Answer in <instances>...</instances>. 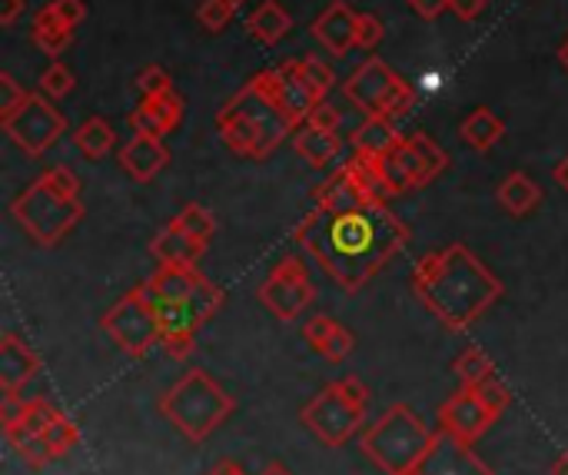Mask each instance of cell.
Returning <instances> with one entry per match:
<instances>
[{
	"label": "cell",
	"mask_w": 568,
	"mask_h": 475,
	"mask_svg": "<svg viewBox=\"0 0 568 475\" xmlns=\"http://www.w3.org/2000/svg\"><path fill=\"white\" fill-rule=\"evenodd\" d=\"M293 236L346 293H359L406 250L409 226L386 203L343 213L316 206L296 223Z\"/></svg>",
	"instance_id": "cell-1"
},
{
	"label": "cell",
	"mask_w": 568,
	"mask_h": 475,
	"mask_svg": "<svg viewBox=\"0 0 568 475\" xmlns=\"http://www.w3.org/2000/svg\"><path fill=\"white\" fill-rule=\"evenodd\" d=\"M413 290L419 303L453 333L473 330L503 296L499 276L466 243L426 253L413 270Z\"/></svg>",
	"instance_id": "cell-2"
},
{
	"label": "cell",
	"mask_w": 568,
	"mask_h": 475,
	"mask_svg": "<svg viewBox=\"0 0 568 475\" xmlns=\"http://www.w3.org/2000/svg\"><path fill=\"white\" fill-rule=\"evenodd\" d=\"M216 127L223 143L250 160H266L300 123L286 113L280 100V70L256 73L220 113Z\"/></svg>",
	"instance_id": "cell-3"
},
{
	"label": "cell",
	"mask_w": 568,
	"mask_h": 475,
	"mask_svg": "<svg viewBox=\"0 0 568 475\" xmlns=\"http://www.w3.org/2000/svg\"><path fill=\"white\" fill-rule=\"evenodd\" d=\"M233 396L206 370L183 373L160 396V416L190 443H206L233 416Z\"/></svg>",
	"instance_id": "cell-4"
},
{
	"label": "cell",
	"mask_w": 568,
	"mask_h": 475,
	"mask_svg": "<svg viewBox=\"0 0 568 475\" xmlns=\"http://www.w3.org/2000/svg\"><path fill=\"white\" fill-rule=\"evenodd\" d=\"M436 429H429L406 403H393L373 426L363 429V456L386 475H409L426 449L433 446Z\"/></svg>",
	"instance_id": "cell-5"
},
{
	"label": "cell",
	"mask_w": 568,
	"mask_h": 475,
	"mask_svg": "<svg viewBox=\"0 0 568 475\" xmlns=\"http://www.w3.org/2000/svg\"><path fill=\"white\" fill-rule=\"evenodd\" d=\"M366 403H369L366 383L356 376H346L320 390L303 406L300 420L326 449H343L366 426Z\"/></svg>",
	"instance_id": "cell-6"
},
{
	"label": "cell",
	"mask_w": 568,
	"mask_h": 475,
	"mask_svg": "<svg viewBox=\"0 0 568 475\" xmlns=\"http://www.w3.org/2000/svg\"><path fill=\"white\" fill-rule=\"evenodd\" d=\"M10 213H13L17 226L37 246H57L83 220V203H80V196H67V193L53 190L40 176L10 203Z\"/></svg>",
	"instance_id": "cell-7"
},
{
	"label": "cell",
	"mask_w": 568,
	"mask_h": 475,
	"mask_svg": "<svg viewBox=\"0 0 568 475\" xmlns=\"http://www.w3.org/2000/svg\"><path fill=\"white\" fill-rule=\"evenodd\" d=\"M100 330L133 360H143L153 346L163 343L160 336V316L156 303L150 300L146 286H133L126 296H120L100 320Z\"/></svg>",
	"instance_id": "cell-8"
},
{
	"label": "cell",
	"mask_w": 568,
	"mask_h": 475,
	"mask_svg": "<svg viewBox=\"0 0 568 475\" xmlns=\"http://www.w3.org/2000/svg\"><path fill=\"white\" fill-rule=\"evenodd\" d=\"M383 166H386L389 190L396 196V193H406V190L429 186L449 166V156H446V150L433 137L413 133L389 156H383Z\"/></svg>",
	"instance_id": "cell-9"
},
{
	"label": "cell",
	"mask_w": 568,
	"mask_h": 475,
	"mask_svg": "<svg viewBox=\"0 0 568 475\" xmlns=\"http://www.w3.org/2000/svg\"><path fill=\"white\" fill-rule=\"evenodd\" d=\"M3 130L27 156H40L60 140L67 120L47 93H27L20 110L10 120H3Z\"/></svg>",
	"instance_id": "cell-10"
},
{
	"label": "cell",
	"mask_w": 568,
	"mask_h": 475,
	"mask_svg": "<svg viewBox=\"0 0 568 475\" xmlns=\"http://www.w3.org/2000/svg\"><path fill=\"white\" fill-rule=\"evenodd\" d=\"M496 413L486 406V400L479 396V390L473 386H463L456 390L443 406H439V429L456 436L459 443H469L476 446L493 426H496Z\"/></svg>",
	"instance_id": "cell-11"
},
{
	"label": "cell",
	"mask_w": 568,
	"mask_h": 475,
	"mask_svg": "<svg viewBox=\"0 0 568 475\" xmlns=\"http://www.w3.org/2000/svg\"><path fill=\"white\" fill-rule=\"evenodd\" d=\"M399 73H393V67L386 63V60H379V57H369V60H363L353 73H349V80L343 83V93H346V100L356 107V110H363L366 117H379L383 113V107H386V100L393 97V90L399 87Z\"/></svg>",
	"instance_id": "cell-12"
},
{
	"label": "cell",
	"mask_w": 568,
	"mask_h": 475,
	"mask_svg": "<svg viewBox=\"0 0 568 475\" xmlns=\"http://www.w3.org/2000/svg\"><path fill=\"white\" fill-rule=\"evenodd\" d=\"M409 475H496L493 466L469 446L459 443L456 436L436 429L433 446L426 449V456L419 459V466Z\"/></svg>",
	"instance_id": "cell-13"
},
{
	"label": "cell",
	"mask_w": 568,
	"mask_h": 475,
	"mask_svg": "<svg viewBox=\"0 0 568 475\" xmlns=\"http://www.w3.org/2000/svg\"><path fill=\"white\" fill-rule=\"evenodd\" d=\"M356 27H359V13L346 3V0H333L316 20H313V37L320 40V47H326L333 57H346L356 47Z\"/></svg>",
	"instance_id": "cell-14"
},
{
	"label": "cell",
	"mask_w": 568,
	"mask_h": 475,
	"mask_svg": "<svg viewBox=\"0 0 568 475\" xmlns=\"http://www.w3.org/2000/svg\"><path fill=\"white\" fill-rule=\"evenodd\" d=\"M313 283L310 280H283V276H273L260 286V303L283 323H293L310 303H313Z\"/></svg>",
	"instance_id": "cell-15"
},
{
	"label": "cell",
	"mask_w": 568,
	"mask_h": 475,
	"mask_svg": "<svg viewBox=\"0 0 568 475\" xmlns=\"http://www.w3.org/2000/svg\"><path fill=\"white\" fill-rule=\"evenodd\" d=\"M313 203L320 210H333V213H343V210H359L366 203H383V200H373L369 190L356 180V173L349 166H339L333 176H326L316 190H313Z\"/></svg>",
	"instance_id": "cell-16"
},
{
	"label": "cell",
	"mask_w": 568,
	"mask_h": 475,
	"mask_svg": "<svg viewBox=\"0 0 568 475\" xmlns=\"http://www.w3.org/2000/svg\"><path fill=\"white\" fill-rule=\"evenodd\" d=\"M40 356L13 333L0 336V390L3 393H20L37 373H40Z\"/></svg>",
	"instance_id": "cell-17"
},
{
	"label": "cell",
	"mask_w": 568,
	"mask_h": 475,
	"mask_svg": "<svg viewBox=\"0 0 568 475\" xmlns=\"http://www.w3.org/2000/svg\"><path fill=\"white\" fill-rule=\"evenodd\" d=\"M206 276L196 266H156V273L143 283L153 303H190Z\"/></svg>",
	"instance_id": "cell-18"
},
{
	"label": "cell",
	"mask_w": 568,
	"mask_h": 475,
	"mask_svg": "<svg viewBox=\"0 0 568 475\" xmlns=\"http://www.w3.org/2000/svg\"><path fill=\"white\" fill-rule=\"evenodd\" d=\"M183 120V100L180 93H160V97H143V103L130 113V127L146 137H166L176 123Z\"/></svg>",
	"instance_id": "cell-19"
},
{
	"label": "cell",
	"mask_w": 568,
	"mask_h": 475,
	"mask_svg": "<svg viewBox=\"0 0 568 475\" xmlns=\"http://www.w3.org/2000/svg\"><path fill=\"white\" fill-rule=\"evenodd\" d=\"M166 163H170V150L163 146L160 137L133 133V140L120 150V166H123V173L133 176L136 183H150Z\"/></svg>",
	"instance_id": "cell-20"
},
{
	"label": "cell",
	"mask_w": 568,
	"mask_h": 475,
	"mask_svg": "<svg viewBox=\"0 0 568 475\" xmlns=\"http://www.w3.org/2000/svg\"><path fill=\"white\" fill-rule=\"evenodd\" d=\"M206 243L186 236L180 226L166 223L153 240H150V256L160 263V266H196V260L203 256Z\"/></svg>",
	"instance_id": "cell-21"
},
{
	"label": "cell",
	"mask_w": 568,
	"mask_h": 475,
	"mask_svg": "<svg viewBox=\"0 0 568 475\" xmlns=\"http://www.w3.org/2000/svg\"><path fill=\"white\" fill-rule=\"evenodd\" d=\"M406 137H399L396 123L386 117H366L356 133H353V150L356 153H369V156H389Z\"/></svg>",
	"instance_id": "cell-22"
},
{
	"label": "cell",
	"mask_w": 568,
	"mask_h": 475,
	"mask_svg": "<svg viewBox=\"0 0 568 475\" xmlns=\"http://www.w3.org/2000/svg\"><path fill=\"white\" fill-rule=\"evenodd\" d=\"M496 200L499 206L509 213V216H529L539 203H542V186L526 176V173H509L499 190H496Z\"/></svg>",
	"instance_id": "cell-23"
},
{
	"label": "cell",
	"mask_w": 568,
	"mask_h": 475,
	"mask_svg": "<svg viewBox=\"0 0 568 475\" xmlns=\"http://www.w3.org/2000/svg\"><path fill=\"white\" fill-rule=\"evenodd\" d=\"M30 37H33V43L50 57V60H57L63 50H67V43H70V37H73V30L57 17V10L47 3V7H40L37 13H33V23H30Z\"/></svg>",
	"instance_id": "cell-24"
},
{
	"label": "cell",
	"mask_w": 568,
	"mask_h": 475,
	"mask_svg": "<svg viewBox=\"0 0 568 475\" xmlns=\"http://www.w3.org/2000/svg\"><path fill=\"white\" fill-rule=\"evenodd\" d=\"M290 27H293V17H290L276 0L260 3V7L246 17V30H250V37H253V40H260V43H266V47L280 43V40L290 33Z\"/></svg>",
	"instance_id": "cell-25"
},
{
	"label": "cell",
	"mask_w": 568,
	"mask_h": 475,
	"mask_svg": "<svg viewBox=\"0 0 568 475\" xmlns=\"http://www.w3.org/2000/svg\"><path fill=\"white\" fill-rule=\"evenodd\" d=\"M503 133H506V123H503L489 107L473 110V113L463 120V127H459V137H463L473 150H479V153L493 150V146L503 140Z\"/></svg>",
	"instance_id": "cell-26"
},
{
	"label": "cell",
	"mask_w": 568,
	"mask_h": 475,
	"mask_svg": "<svg viewBox=\"0 0 568 475\" xmlns=\"http://www.w3.org/2000/svg\"><path fill=\"white\" fill-rule=\"evenodd\" d=\"M276 70H280V100H283L286 113H290L296 123H306V117H310V110H313L316 97H313V93H310V87L300 80L296 63H280Z\"/></svg>",
	"instance_id": "cell-27"
},
{
	"label": "cell",
	"mask_w": 568,
	"mask_h": 475,
	"mask_svg": "<svg viewBox=\"0 0 568 475\" xmlns=\"http://www.w3.org/2000/svg\"><path fill=\"white\" fill-rule=\"evenodd\" d=\"M343 140L336 133H323V130H313V127H300L293 133V150L310 163V166H326L329 160H336Z\"/></svg>",
	"instance_id": "cell-28"
},
{
	"label": "cell",
	"mask_w": 568,
	"mask_h": 475,
	"mask_svg": "<svg viewBox=\"0 0 568 475\" xmlns=\"http://www.w3.org/2000/svg\"><path fill=\"white\" fill-rule=\"evenodd\" d=\"M113 143H116V133H113V127H110L103 117L83 120V123L77 127V133H73V146H77L87 160H103V156L113 150Z\"/></svg>",
	"instance_id": "cell-29"
},
{
	"label": "cell",
	"mask_w": 568,
	"mask_h": 475,
	"mask_svg": "<svg viewBox=\"0 0 568 475\" xmlns=\"http://www.w3.org/2000/svg\"><path fill=\"white\" fill-rule=\"evenodd\" d=\"M353 173H356V180L369 190V196L373 200H383L386 203V196H393V190H389V180H386V166H383V156H369V153H353V160L346 163Z\"/></svg>",
	"instance_id": "cell-30"
},
{
	"label": "cell",
	"mask_w": 568,
	"mask_h": 475,
	"mask_svg": "<svg viewBox=\"0 0 568 475\" xmlns=\"http://www.w3.org/2000/svg\"><path fill=\"white\" fill-rule=\"evenodd\" d=\"M3 439L13 446V453L20 456V463H23L27 469H43L47 463H53V453H50L47 439H43V436H37V433L3 429Z\"/></svg>",
	"instance_id": "cell-31"
},
{
	"label": "cell",
	"mask_w": 568,
	"mask_h": 475,
	"mask_svg": "<svg viewBox=\"0 0 568 475\" xmlns=\"http://www.w3.org/2000/svg\"><path fill=\"white\" fill-rule=\"evenodd\" d=\"M453 373L459 376V383L463 386H483L489 376H496V363L489 360V353H483L479 346H469L459 360H456V366H453Z\"/></svg>",
	"instance_id": "cell-32"
},
{
	"label": "cell",
	"mask_w": 568,
	"mask_h": 475,
	"mask_svg": "<svg viewBox=\"0 0 568 475\" xmlns=\"http://www.w3.org/2000/svg\"><path fill=\"white\" fill-rule=\"evenodd\" d=\"M170 223L180 226L186 236H193V240H200V243H210L213 233H216V220H213V213H210L203 203H186Z\"/></svg>",
	"instance_id": "cell-33"
},
{
	"label": "cell",
	"mask_w": 568,
	"mask_h": 475,
	"mask_svg": "<svg viewBox=\"0 0 568 475\" xmlns=\"http://www.w3.org/2000/svg\"><path fill=\"white\" fill-rule=\"evenodd\" d=\"M296 70H300V80L310 87V93H313L316 100H326V93L336 87V73H333V67H329V63H323L320 57H303V60L296 63Z\"/></svg>",
	"instance_id": "cell-34"
},
{
	"label": "cell",
	"mask_w": 568,
	"mask_h": 475,
	"mask_svg": "<svg viewBox=\"0 0 568 475\" xmlns=\"http://www.w3.org/2000/svg\"><path fill=\"white\" fill-rule=\"evenodd\" d=\"M43 439H47L53 459H63V456H70V449L80 443V429H77V423H73L67 413H60V416L43 429Z\"/></svg>",
	"instance_id": "cell-35"
},
{
	"label": "cell",
	"mask_w": 568,
	"mask_h": 475,
	"mask_svg": "<svg viewBox=\"0 0 568 475\" xmlns=\"http://www.w3.org/2000/svg\"><path fill=\"white\" fill-rule=\"evenodd\" d=\"M57 416H60V410H57L50 400H30L23 423H20V426H10V429H23V433H37V436H43V429H47Z\"/></svg>",
	"instance_id": "cell-36"
},
{
	"label": "cell",
	"mask_w": 568,
	"mask_h": 475,
	"mask_svg": "<svg viewBox=\"0 0 568 475\" xmlns=\"http://www.w3.org/2000/svg\"><path fill=\"white\" fill-rule=\"evenodd\" d=\"M73 90V73H70V67H63V63H50L43 73H40V93H47L50 100H60V97H67Z\"/></svg>",
	"instance_id": "cell-37"
},
{
	"label": "cell",
	"mask_w": 568,
	"mask_h": 475,
	"mask_svg": "<svg viewBox=\"0 0 568 475\" xmlns=\"http://www.w3.org/2000/svg\"><path fill=\"white\" fill-rule=\"evenodd\" d=\"M233 10H236L233 0H203L200 10H196V17H200V23H203L210 33H220V30L233 20Z\"/></svg>",
	"instance_id": "cell-38"
},
{
	"label": "cell",
	"mask_w": 568,
	"mask_h": 475,
	"mask_svg": "<svg viewBox=\"0 0 568 475\" xmlns=\"http://www.w3.org/2000/svg\"><path fill=\"white\" fill-rule=\"evenodd\" d=\"M23 100H27V90L10 73H0V123L10 120L20 110Z\"/></svg>",
	"instance_id": "cell-39"
},
{
	"label": "cell",
	"mask_w": 568,
	"mask_h": 475,
	"mask_svg": "<svg viewBox=\"0 0 568 475\" xmlns=\"http://www.w3.org/2000/svg\"><path fill=\"white\" fill-rule=\"evenodd\" d=\"M136 90L143 93V97H160V93H170L173 90V80H170V73L163 70V67H146V70H140V77H136Z\"/></svg>",
	"instance_id": "cell-40"
},
{
	"label": "cell",
	"mask_w": 568,
	"mask_h": 475,
	"mask_svg": "<svg viewBox=\"0 0 568 475\" xmlns=\"http://www.w3.org/2000/svg\"><path fill=\"white\" fill-rule=\"evenodd\" d=\"M479 390V396L486 400V406L496 413V416H503L506 410H509V403H513V393H509V386L499 380V376H489L483 386H476Z\"/></svg>",
	"instance_id": "cell-41"
},
{
	"label": "cell",
	"mask_w": 568,
	"mask_h": 475,
	"mask_svg": "<svg viewBox=\"0 0 568 475\" xmlns=\"http://www.w3.org/2000/svg\"><path fill=\"white\" fill-rule=\"evenodd\" d=\"M339 123H343V117H339V110L329 100H316L313 110H310V117H306V127L323 130V133H336Z\"/></svg>",
	"instance_id": "cell-42"
},
{
	"label": "cell",
	"mask_w": 568,
	"mask_h": 475,
	"mask_svg": "<svg viewBox=\"0 0 568 475\" xmlns=\"http://www.w3.org/2000/svg\"><path fill=\"white\" fill-rule=\"evenodd\" d=\"M353 346H356V336H353L346 326H336L333 336L326 340V346L320 350V356H326L329 363H343V360L353 353Z\"/></svg>",
	"instance_id": "cell-43"
},
{
	"label": "cell",
	"mask_w": 568,
	"mask_h": 475,
	"mask_svg": "<svg viewBox=\"0 0 568 475\" xmlns=\"http://www.w3.org/2000/svg\"><path fill=\"white\" fill-rule=\"evenodd\" d=\"M383 20L373 17V13H359V27H356V47L363 50H376L379 40H383Z\"/></svg>",
	"instance_id": "cell-44"
},
{
	"label": "cell",
	"mask_w": 568,
	"mask_h": 475,
	"mask_svg": "<svg viewBox=\"0 0 568 475\" xmlns=\"http://www.w3.org/2000/svg\"><path fill=\"white\" fill-rule=\"evenodd\" d=\"M336 326H339V323H336L333 316H313V320L303 326V340L320 353V350L326 346V340L333 336V330H336Z\"/></svg>",
	"instance_id": "cell-45"
},
{
	"label": "cell",
	"mask_w": 568,
	"mask_h": 475,
	"mask_svg": "<svg viewBox=\"0 0 568 475\" xmlns=\"http://www.w3.org/2000/svg\"><path fill=\"white\" fill-rule=\"evenodd\" d=\"M27 400H20V393H3L0 400V429H10V426H20L23 416H27Z\"/></svg>",
	"instance_id": "cell-46"
},
{
	"label": "cell",
	"mask_w": 568,
	"mask_h": 475,
	"mask_svg": "<svg viewBox=\"0 0 568 475\" xmlns=\"http://www.w3.org/2000/svg\"><path fill=\"white\" fill-rule=\"evenodd\" d=\"M53 10H57V17L73 30V27H80V20L87 17V7H83V0H53L50 3Z\"/></svg>",
	"instance_id": "cell-47"
},
{
	"label": "cell",
	"mask_w": 568,
	"mask_h": 475,
	"mask_svg": "<svg viewBox=\"0 0 568 475\" xmlns=\"http://www.w3.org/2000/svg\"><path fill=\"white\" fill-rule=\"evenodd\" d=\"M273 276H283V280H310V270L303 266L300 256H286L273 266Z\"/></svg>",
	"instance_id": "cell-48"
},
{
	"label": "cell",
	"mask_w": 568,
	"mask_h": 475,
	"mask_svg": "<svg viewBox=\"0 0 568 475\" xmlns=\"http://www.w3.org/2000/svg\"><path fill=\"white\" fill-rule=\"evenodd\" d=\"M409 7H413L423 20H436L443 10L453 7V0H409Z\"/></svg>",
	"instance_id": "cell-49"
},
{
	"label": "cell",
	"mask_w": 568,
	"mask_h": 475,
	"mask_svg": "<svg viewBox=\"0 0 568 475\" xmlns=\"http://www.w3.org/2000/svg\"><path fill=\"white\" fill-rule=\"evenodd\" d=\"M23 10H27V0H0V23L13 27Z\"/></svg>",
	"instance_id": "cell-50"
},
{
	"label": "cell",
	"mask_w": 568,
	"mask_h": 475,
	"mask_svg": "<svg viewBox=\"0 0 568 475\" xmlns=\"http://www.w3.org/2000/svg\"><path fill=\"white\" fill-rule=\"evenodd\" d=\"M486 10V0H453V13L459 20H476Z\"/></svg>",
	"instance_id": "cell-51"
},
{
	"label": "cell",
	"mask_w": 568,
	"mask_h": 475,
	"mask_svg": "<svg viewBox=\"0 0 568 475\" xmlns=\"http://www.w3.org/2000/svg\"><path fill=\"white\" fill-rule=\"evenodd\" d=\"M206 475H246V473H243L233 459H223V463H216V466H213Z\"/></svg>",
	"instance_id": "cell-52"
},
{
	"label": "cell",
	"mask_w": 568,
	"mask_h": 475,
	"mask_svg": "<svg viewBox=\"0 0 568 475\" xmlns=\"http://www.w3.org/2000/svg\"><path fill=\"white\" fill-rule=\"evenodd\" d=\"M552 176H556V183H559V186L568 193V156L566 160H559V166H556V173H552Z\"/></svg>",
	"instance_id": "cell-53"
},
{
	"label": "cell",
	"mask_w": 568,
	"mask_h": 475,
	"mask_svg": "<svg viewBox=\"0 0 568 475\" xmlns=\"http://www.w3.org/2000/svg\"><path fill=\"white\" fill-rule=\"evenodd\" d=\"M260 475H293V473H290V469H286L283 463H270V466H266V469H263Z\"/></svg>",
	"instance_id": "cell-54"
},
{
	"label": "cell",
	"mask_w": 568,
	"mask_h": 475,
	"mask_svg": "<svg viewBox=\"0 0 568 475\" xmlns=\"http://www.w3.org/2000/svg\"><path fill=\"white\" fill-rule=\"evenodd\" d=\"M552 475H568V453H562L552 466Z\"/></svg>",
	"instance_id": "cell-55"
},
{
	"label": "cell",
	"mask_w": 568,
	"mask_h": 475,
	"mask_svg": "<svg viewBox=\"0 0 568 475\" xmlns=\"http://www.w3.org/2000/svg\"><path fill=\"white\" fill-rule=\"evenodd\" d=\"M559 60H562V67H566V70H568V40H566V43H562V47H559Z\"/></svg>",
	"instance_id": "cell-56"
},
{
	"label": "cell",
	"mask_w": 568,
	"mask_h": 475,
	"mask_svg": "<svg viewBox=\"0 0 568 475\" xmlns=\"http://www.w3.org/2000/svg\"><path fill=\"white\" fill-rule=\"evenodd\" d=\"M233 3H236V7H240V3H243V0H233Z\"/></svg>",
	"instance_id": "cell-57"
}]
</instances>
